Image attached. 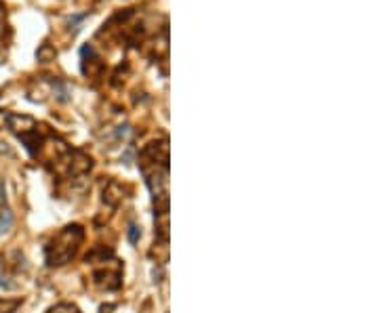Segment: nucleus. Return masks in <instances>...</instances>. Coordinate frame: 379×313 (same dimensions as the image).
I'll return each mask as SVG.
<instances>
[{
	"instance_id": "1",
	"label": "nucleus",
	"mask_w": 379,
	"mask_h": 313,
	"mask_svg": "<svg viewBox=\"0 0 379 313\" xmlns=\"http://www.w3.org/2000/svg\"><path fill=\"white\" fill-rule=\"evenodd\" d=\"M84 238V231L80 225H68L66 229H61L59 234L53 238V242L45 248L47 252V263L51 267L66 265L74 258L78 246H80Z\"/></svg>"
},
{
	"instance_id": "2",
	"label": "nucleus",
	"mask_w": 379,
	"mask_h": 313,
	"mask_svg": "<svg viewBox=\"0 0 379 313\" xmlns=\"http://www.w3.org/2000/svg\"><path fill=\"white\" fill-rule=\"evenodd\" d=\"M122 198H125V189H122V185L116 183V181H108V185L103 187V204H108L110 208H116L118 204L122 202Z\"/></svg>"
},
{
	"instance_id": "3",
	"label": "nucleus",
	"mask_w": 379,
	"mask_h": 313,
	"mask_svg": "<svg viewBox=\"0 0 379 313\" xmlns=\"http://www.w3.org/2000/svg\"><path fill=\"white\" fill-rule=\"evenodd\" d=\"M93 280H95V284L99 286V288H103V290H116V286H114L110 280H114L116 284H120V271L116 269V271H95L93 273Z\"/></svg>"
},
{
	"instance_id": "4",
	"label": "nucleus",
	"mask_w": 379,
	"mask_h": 313,
	"mask_svg": "<svg viewBox=\"0 0 379 313\" xmlns=\"http://www.w3.org/2000/svg\"><path fill=\"white\" fill-rule=\"evenodd\" d=\"M91 158L82 154V151H74V160H72V164H70V175H84V173H89L91 171Z\"/></svg>"
},
{
	"instance_id": "5",
	"label": "nucleus",
	"mask_w": 379,
	"mask_h": 313,
	"mask_svg": "<svg viewBox=\"0 0 379 313\" xmlns=\"http://www.w3.org/2000/svg\"><path fill=\"white\" fill-rule=\"evenodd\" d=\"M11 227H13V212L8 208H2L0 210V236H4Z\"/></svg>"
},
{
	"instance_id": "6",
	"label": "nucleus",
	"mask_w": 379,
	"mask_h": 313,
	"mask_svg": "<svg viewBox=\"0 0 379 313\" xmlns=\"http://www.w3.org/2000/svg\"><path fill=\"white\" fill-rule=\"evenodd\" d=\"M47 313H80V309L76 305H70V303H59V305L51 307Z\"/></svg>"
},
{
	"instance_id": "7",
	"label": "nucleus",
	"mask_w": 379,
	"mask_h": 313,
	"mask_svg": "<svg viewBox=\"0 0 379 313\" xmlns=\"http://www.w3.org/2000/svg\"><path fill=\"white\" fill-rule=\"evenodd\" d=\"M19 299L15 301H0V313H13L17 307H19Z\"/></svg>"
},
{
	"instance_id": "8",
	"label": "nucleus",
	"mask_w": 379,
	"mask_h": 313,
	"mask_svg": "<svg viewBox=\"0 0 379 313\" xmlns=\"http://www.w3.org/2000/svg\"><path fill=\"white\" fill-rule=\"evenodd\" d=\"M0 288H13V284L8 282V278L4 275V258L0 254Z\"/></svg>"
},
{
	"instance_id": "9",
	"label": "nucleus",
	"mask_w": 379,
	"mask_h": 313,
	"mask_svg": "<svg viewBox=\"0 0 379 313\" xmlns=\"http://www.w3.org/2000/svg\"><path fill=\"white\" fill-rule=\"evenodd\" d=\"M139 238H142V229H139L135 223H133V225H129V242H131V244H137Z\"/></svg>"
},
{
	"instance_id": "10",
	"label": "nucleus",
	"mask_w": 379,
	"mask_h": 313,
	"mask_svg": "<svg viewBox=\"0 0 379 313\" xmlns=\"http://www.w3.org/2000/svg\"><path fill=\"white\" fill-rule=\"evenodd\" d=\"M0 154H2V145H0Z\"/></svg>"
}]
</instances>
